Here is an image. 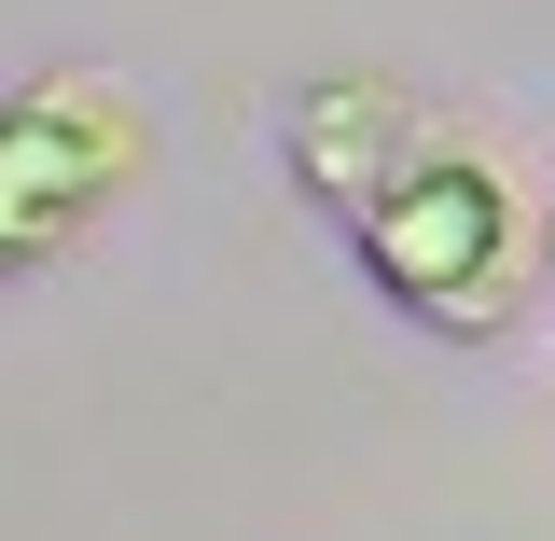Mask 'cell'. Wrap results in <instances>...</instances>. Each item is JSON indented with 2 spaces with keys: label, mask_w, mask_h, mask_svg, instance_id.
Masks as SVG:
<instances>
[{
  "label": "cell",
  "mask_w": 555,
  "mask_h": 541,
  "mask_svg": "<svg viewBox=\"0 0 555 541\" xmlns=\"http://www.w3.org/2000/svg\"><path fill=\"white\" fill-rule=\"evenodd\" d=\"M292 181L347 222L361 278L403 306L416 334H500L528 292V208L500 181V153L459 126H430L389 69H334L292 98Z\"/></svg>",
  "instance_id": "6da1fadb"
},
{
  "label": "cell",
  "mask_w": 555,
  "mask_h": 541,
  "mask_svg": "<svg viewBox=\"0 0 555 541\" xmlns=\"http://www.w3.org/2000/svg\"><path fill=\"white\" fill-rule=\"evenodd\" d=\"M153 167V112L112 69H42L0 98V278H42L112 195Z\"/></svg>",
  "instance_id": "7a4b0ae2"
}]
</instances>
